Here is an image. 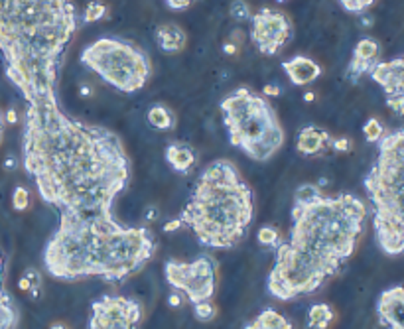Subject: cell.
<instances>
[{
  "instance_id": "6da1fadb",
  "label": "cell",
  "mask_w": 404,
  "mask_h": 329,
  "mask_svg": "<svg viewBox=\"0 0 404 329\" xmlns=\"http://www.w3.org/2000/svg\"><path fill=\"white\" fill-rule=\"evenodd\" d=\"M22 164L44 203L60 213L111 215L131 182L121 136L63 113L55 91L26 101Z\"/></svg>"
},
{
  "instance_id": "7a4b0ae2",
  "label": "cell",
  "mask_w": 404,
  "mask_h": 329,
  "mask_svg": "<svg viewBox=\"0 0 404 329\" xmlns=\"http://www.w3.org/2000/svg\"><path fill=\"white\" fill-rule=\"evenodd\" d=\"M365 219L367 207L361 197L327 196L316 184L300 186L292 205L290 239L274 249V267L266 278L268 294L290 302L320 290L353 257Z\"/></svg>"
},
{
  "instance_id": "3957f363",
  "label": "cell",
  "mask_w": 404,
  "mask_h": 329,
  "mask_svg": "<svg viewBox=\"0 0 404 329\" xmlns=\"http://www.w3.org/2000/svg\"><path fill=\"white\" fill-rule=\"evenodd\" d=\"M154 252L156 240L148 227L123 225L113 213H60V225L44 247V267L65 282H121L141 272Z\"/></svg>"
},
{
  "instance_id": "277c9868",
  "label": "cell",
  "mask_w": 404,
  "mask_h": 329,
  "mask_svg": "<svg viewBox=\"0 0 404 329\" xmlns=\"http://www.w3.org/2000/svg\"><path fill=\"white\" fill-rule=\"evenodd\" d=\"M77 30L71 0H0L4 73L24 101L55 91L63 52Z\"/></svg>"
},
{
  "instance_id": "5b68a950",
  "label": "cell",
  "mask_w": 404,
  "mask_h": 329,
  "mask_svg": "<svg viewBox=\"0 0 404 329\" xmlns=\"http://www.w3.org/2000/svg\"><path fill=\"white\" fill-rule=\"evenodd\" d=\"M255 217L253 189L231 160H213L195 182L180 221L205 249H233Z\"/></svg>"
},
{
  "instance_id": "8992f818",
  "label": "cell",
  "mask_w": 404,
  "mask_h": 329,
  "mask_svg": "<svg viewBox=\"0 0 404 329\" xmlns=\"http://www.w3.org/2000/svg\"><path fill=\"white\" fill-rule=\"evenodd\" d=\"M378 156L365 176L373 205V229L378 249L388 257L404 252V128L385 133Z\"/></svg>"
},
{
  "instance_id": "52a82bcc",
  "label": "cell",
  "mask_w": 404,
  "mask_h": 329,
  "mask_svg": "<svg viewBox=\"0 0 404 329\" xmlns=\"http://www.w3.org/2000/svg\"><path fill=\"white\" fill-rule=\"evenodd\" d=\"M219 108L231 146L251 160L268 162L280 152L286 134L264 95L249 87H239L221 101Z\"/></svg>"
},
{
  "instance_id": "ba28073f",
  "label": "cell",
  "mask_w": 404,
  "mask_h": 329,
  "mask_svg": "<svg viewBox=\"0 0 404 329\" xmlns=\"http://www.w3.org/2000/svg\"><path fill=\"white\" fill-rule=\"evenodd\" d=\"M81 63L121 93L142 89L152 75L148 54L121 38L95 40L81 52Z\"/></svg>"
},
{
  "instance_id": "9c48e42d",
  "label": "cell",
  "mask_w": 404,
  "mask_h": 329,
  "mask_svg": "<svg viewBox=\"0 0 404 329\" xmlns=\"http://www.w3.org/2000/svg\"><path fill=\"white\" fill-rule=\"evenodd\" d=\"M166 282L187 296L192 303L211 300L217 288V264L211 255H200L192 262L168 260L164 264Z\"/></svg>"
},
{
  "instance_id": "30bf717a",
  "label": "cell",
  "mask_w": 404,
  "mask_h": 329,
  "mask_svg": "<svg viewBox=\"0 0 404 329\" xmlns=\"http://www.w3.org/2000/svg\"><path fill=\"white\" fill-rule=\"evenodd\" d=\"M142 303L126 296H103L91 303L87 329H138Z\"/></svg>"
},
{
  "instance_id": "8fae6325",
  "label": "cell",
  "mask_w": 404,
  "mask_h": 329,
  "mask_svg": "<svg viewBox=\"0 0 404 329\" xmlns=\"http://www.w3.org/2000/svg\"><path fill=\"white\" fill-rule=\"evenodd\" d=\"M292 38V20L276 9L264 6L251 18V42L263 55H276Z\"/></svg>"
},
{
  "instance_id": "7c38bea8",
  "label": "cell",
  "mask_w": 404,
  "mask_h": 329,
  "mask_svg": "<svg viewBox=\"0 0 404 329\" xmlns=\"http://www.w3.org/2000/svg\"><path fill=\"white\" fill-rule=\"evenodd\" d=\"M377 318L387 329H404V286H391L378 294Z\"/></svg>"
},
{
  "instance_id": "4fadbf2b",
  "label": "cell",
  "mask_w": 404,
  "mask_h": 329,
  "mask_svg": "<svg viewBox=\"0 0 404 329\" xmlns=\"http://www.w3.org/2000/svg\"><path fill=\"white\" fill-rule=\"evenodd\" d=\"M371 79L383 87L385 97H404V57L378 62L369 72Z\"/></svg>"
},
{
  "instance_id": "5bb4252c",
  "label": "cell",
  "mask_w": 404,
  "mask_h": 329,
  "mask_svg": "<svg viewBox=\"0 0 404 329\" xmlns=\"http://www.w3.org/2000/svg\"><path fill=\"white\" fill-rule=\"evenodd\" d=\"M378 57H381V45L377 40L369 36L361 38L353 50L351 62L347 65V73H345L347 79L357 81L365 73H369L378 63Z\"/></svg>"
},
{
  "instance_id": "9a60e30c",
  "label": "cell",
  "mask_w": 404,
  "mask_h": 329,
  "mask_svg": "<svg viewBox=\"0 0 404 329\" xmlns=\"http://www.w3.org/2000/svg\"><path fill=\"white\" fill-rule=\"evenodd\" d=\"M282 69L286 72V75L290 77V81L298 87H304V85H310L322 75V65L317 62H314L312 57L307 55H296L288 62H282Z\"/></svg>"
},
{
  "instance_id": "2e32d148",
  "label": "cell",
  "mask_w": 404,
  "mask_h": 329,
  "mask_svg": "<svg viewBox=\"0 0 404 329\" xmlns=\"http://www.w3.org/2000/svg\"><path fill=\"white\" fill-rule=\"evenodd\" d=\"M327 148H332V134L317 128V126L310 125L304 126L298 133V140H296V150L304 156H316L322 154Z\"/></svg>"
},
{
  "instance_id": "e0dca14e",
  "label": "cell",
  "mask_w": 404,
  "mask_h": 329,
  "mask_svg": "<svg viewBox=\"0 0 404 329\" xmlns=\"http://www.w3.org/2000/svg\"><path fill=\"white\" fill-rule=\"evenodd\" d=\"M166 162L170 164V168L178 172V174H187L190 169L195 166L197 160V154L195 150L185 143H172L166 146Z\"/></svg>"
},
{
  "instance_id": "ac0fdd59",
  "label": "cell",
  "mask_w": 404,
  "mask_h": 329,
  "mask_svg": "<svg viewBox=\"0 0 404 329\" xmlns=\"http://www.w3.org/2000/svg\"><path fill=\"white\" fill-rule=\"evenodd\" d=\"M18 323H20V313L4 286V258L0 252V329H16Z\"/></svg>"
},
{
  "instance_id": "d6986e66",
  "label": "cell",
  "mask_w": 404,
  "mask_h": 329,
  "mask_svg": "<svg viewBox=\"0 0 404 329\" xmlns=\"http://www.w3.org/2000/svg\"><path fill=\"white\" fill-rule=\"evenodd\" d=\"M187 36L182 30V26H178L174 22H168L162 26L156 28V44L162 52L166 54H178L185 48Z\"/></svg>"
},
{
  "instance_id": "ffe728a7",
  "label": "cell",
  "mask_w": 404,
  "mask_h": 329,
  "mask_svg": "<svg viewBox=\"0 0 404 329\" xmlns=\"http://www.w3.org/2000/svg\"><path fill=\"white\" fill-rule=\"evenodd\" d=\"M245 329H294V325L280 311H276L274 308H264L255 320L246 323Z\"/></svg>"
},
{
  "instance_id": "44dd1931",
  "label": "cell",
  "mask_w": 404,
  "mask_h": 329,
  "mask_svg": "<svg viewBox=\"0 0 404 329\" xmlns=\"http://www.w3.org/2000/svg\"><path fill=\"white\" fill-rule=\"evenodd\" d=\"M148 125L156 130H174L176 128V115L172 108H168L162 103H156L148 108Z\"/></svg>"
},
{
  "instance_id": "7402d4cb",
  "label": "cell",
  "mask_w": 404,
  "mask_h": 329,
  "mask_svg": "<svg viewBox=\"0 0 404 329\" xmlns=\"http://www.w3.org/2000/svg\"><path fill=\"white\" fill-rule=\"evenodd\" d=\"M335 320V311L329 303H314L307 311V328L310 329H327Z\"/></svg>"
},
{
  "instance_id": "603a6c76",
  "label": "cell",
  "mask_w": 404,
  "mask_h": 329,
  "mask_svg": "<svg viewBox=\"0 0 404 329\" xmlns=\"http://www.w3.org/2000/svg\"><path fill=\"white\" fill-rule=\"evenodd\" d=\"M18 288L22 292H28L32 296V300H38L42 296V288H44V280H42V272L38 268H26L24 274L18 280Z\"/></svg>"
},
{
  "instance_id": "cb8c5ba5",
  "label": "cell",
  "mask_w": 404,
  "mask_h": 329,
  "mask_svg": "<svg viewBox=\"0 0 404 329\" xmlns=\"http://www.w3.org/2000/svg\"><path fill=\"white\" fill-rule=\"evenodd\" d=\"M256 240H258L263 247H266V249H276L282 242L280 231H278L276 227H273V225H264V227H261L258 233H256Z\"/></svg>"
},
{
  "instance_id": "d4e9b609",
  "label": "cell",
  "mask_w": 404,
  "mask_h": 329,
  "mask_svg": "<svg viewBox=\"0 0 404 329\" xmlns=\"http://www.w3.org/2000/svg\"><path fill=\"white\" fill-rule=\"evenodd\" d=\"M107 12H109V9H107L103 2H99V0H91L87 6H85V10H83V14H81V22H83V24H93V22H99L101 18H105Z\"/></svg>"
},
{
  "instance_id": "484cf974",
  "label": "cell",
  "mask_w": 404,
  "mask_h": 329,
  "mask_svg": "<svg viewBox=\"0 0 404 329\" xmlns=\"http://www.w3.org/2000/svg\"><path fill=\"white\" fill-rule=\"evenodd\" d=\"M363 136H365L367 143H378L385 136V126L381 125L378 118L371 116V118H367V123L363 125Z\"/></svg>"
},
{
  "instance_id": "4316f807",
  "label": "cell",
  "mask_w": 404,
  "mask_h": 329,
  "mask_svg": "<svg viewBox=\"0 0 404 329\" xmlns=\"http://www.w3.org/2000/svg\"><path fill=\"white\" fill-rule=\"evenodd\" d=\"M194 316L197 321L207 323V321L215 320V316H217V308H215V303L211 302V300H203V302L194 303Z\"/></svg>"
},
{
  "instance_id": "83f0119b",
  "label": "cell",
  "mask_w": 404,
  "mask_h": 329,
  "mask_svg": "<svg viewBox=\"0 0 404 329\" xmlns=\"http://www.w3.org/2000/svg\"><path fill=\"white\" fill-rule=\"evenodd\" d=\"M229 12H231V18L237 20V22H249L253 18V10H251V4L246 0H233Z\"/></svg>"
},
{
  "instance_id": "f1b7e54d",
  "label": "cell",
  "mask_w": 404,
  "mask_h": 329,
  "mask_svg": "<svg viewBox=\"0 0 404 329\" xmlns=\"http://www.w3.org/2000/svg\"><path fill=\"white\" fill-rule=\"evenodd\" d=\"M12 207L16 211H26L28 207H30V191H28L26 187L18 186L12 191Z\"/></svg>"
},
{
  "instance_id": "f546056e",
  "label": "cell",
  "mask_w": 404,
  "mask_h": 329,
  "mask_svg": "<svg viewBox=\"0 0 404 329\" xmlns=\"http://www.w3.org/2000/svg\"><path fill=\"white\" fill-rule=\"evenodd\" d=\"M339 4L343 6V10L351 12V14H363L365 10H369L375 0H339Z\"/></svg>"
},
{
  "instance_id": "4dcf8cb0",
  "label": "cell",
  "mask_w": 404,
  "mask_h": 329,
  "mask_svg": "<svg viewBox=\"0 0 404 329\" xmlns=\"http://www.w3.org/2000/svg\"><path fill=\"white\" fill-rule=\"evenodd\" d=\"M332 150L339 152V154H347L353 150V140L347 136H339V138H332Z\"/></svg>"
},
{
  "instance_id": "1f68e13d",
  "label": "cell",
  "mask_w": 404,
  "mask_h": 329,
  "mask_svg": "<svg viewBox=\"0 0 404 329\" xmlns=\"http://www.w3.org/2000/svg\"><path fill=\"white\" fill-rule=\"evenodd\" d=\"M160 219V209L156 205H148L146 209H144V221L146 223H154Z\"/></svg>"
},
{
  "instance_id": "d6a6232c",
  "label": "cell",
  "mask_w": 404,
  "mask_h": 329,
  "mask_svg": "<svg viewBox=\"0 0 404 329\" xmlns=\"http://www.w3.org/2000/svg\"><path fill=\"white\" fill-rule=\"evenodd\" d=\"M263 93L264 97H278V95H282V87L276 83H266L263 87Z\"/></svg>"
},
{
  "instance_id": "836d02e7",
  "label": "cell",
  "mask_w": 404,
  "mask_h": 329,
  "mask_svg": "<svg viewBox=\"0 0 404 329\" xmlns=\"http://www.w3.org/2000/svg\"><path fill=\"white\" fill-rule=\"evenodd\" d=\"M184 225H182V221H180V217H176V219H170L168 223H164V227H162V231L164 233H176L180 231Z\"/></svg>"
},
{
  "instance_id": "e575fe53",
  "label": "cell",
  "mask_w": 404,
  "mask_h": 329,
  "mask_svg": "<svg viewBox=\"0 0 404 329\" xmlns=\"http://www.w3.org/2000/svg\"><path fill=\"white\" fill-rule=\"evenodd\" d=\"M168 4V9H172V10H185L194 0H164Z\"/></svg>"
},
{
  "instance_id": "d590c367",
  "label": "cell",
  "mask_w": 404,
  "mask_h": 329,
  "mask_svg": "<svg viewBox=\"0 0 404 329\" xmlns=\"http://www.w3.org/2000/svg\"><path fill=\"white\" fill-rule=\"evenodd\" d=\"M223 52L227 55H235L239 52V44L237 42H225L223 44Z\"/></svg>"
},
{
  "instance_id": "8d00e7d4",
  "label": "cell",
  "mask_w": 404,
  "mask_h": 329,
  "mask_svg": "<svg viewBox=\"0 0 404 329\" xmlns=\"http://www.w3.org/2000/svg\"><path fill=\"white\" fill-rule=\"evenodd\" d=\"M168 306H170V308H180V306H182L180 294H170V296H168Z\"/></svg>"
},
{
  "instance_id": "74e56055",
  "label": "cell",
  "mask_w": 404,
  "mask_h": 329,
  "mask_svg": "<svg viewBox=\"0 0 404 329\" xmlns=\"http://www.w3.org/2000/svg\"><path fill=\"white\" fill-rule=\"evenodd\" d=\"M6 123H9V125H16L18 123V115L14 108H9V111H6Z\"/></svg>"
},
{
  "instance_id": "f35d334b",
  "label": "cell",
  "mask_w": 404,
  "mask_h": 329,
  "mask_svg": "<svg viewBox=\"0 0 404 329\" xmlns=\"http://www.w3.org/2000/svg\"><path fill=\"white\" fill-rule=\"evenodd\" d=\"M361 24L365 28H371L375 24V20H373V16H369V14H361Z\"/></svg>"
},
{
  "instance_id": "ab89813d",
  "label": "cell",
  "mask_w": 404,
  "mask_h": 329,
  "mask_svg": "<svg viewBox=\"0 0 404 329\" xmlns=\"http://www.w3.org/2000/svg\"><path fill=\"white\" fill-rule=\"evenodd\" d=\"M18 166V162L14 160V158H12V156H10V158H6V160H4V169H14Z\"/></svg>"
},
{
  "instance_id": "60d3db41",
  "label": "cell",
  "mask_w": 404,
  "mask_h": 329,
  "mask_svg": "<svg viewBox=\"0 0 404 329\" xmlns=\"http://www.w3.org/2000/svg\"><path fill=\"white\" fill-rule=\"evenodd\" d=\"M304 103H314V101H316V93H312V91H306V93H304Z\"/></svg>"
},
{
  "instance_id": "b9f144b4",
  "label": "cell",
  "mask_w": 404,
  "mask_h": 329,
  "mask_svg": "<svg viewBox=\"0 0 404 329\" xmlns=\"http://www.w3.org/2000/svg\"><path fill=\"white\" fill-rule=\"evenodd\" d=\"M80 91H81V97H89V95H91V93H93V89H91V87H89V85H85V83H83V85H81Z\"/></svg>"
},
{
  "instance_id": "7bdbcfd3",
  "label": "cell",
  "mask_w": 404,
  "mask_h": 329,
  "mask_svg": "<svg viewBox=\"0 0 404 329\" xmlns=\"http://www.w3.org/2000/svg\"><path fill=\"white\" fill-rule=\"evenodd\" d=\"M50 329H70V328H67L63 321H55V323H52V325H50Z\"/></svg>"
},
{
  "instance_id": "ee69618b",
  "label": "cell",
  "mask_w": 404,
  "mask_h": 329,
  "mask_svg": "<svg viewBox=\"0 0 404 329\" xmlns=\"http://www.w3.org/2000/svg\"><path fill=\"white\" fill-rule=\"evenodd\" d=\"M2 128H4V121H2V115H0V138H2Z\"/></svg>"
},
{
  "instance_id": "f6af8a7d",
  "label": "cell",
  "mask_w": 404,
  "mask_h": 329,
  "mask_svg": "<svg viewBox=\"0 0 404 329\" xmlns=\"http://www.w3.org/2000/svg\"><path fill=\"white\" fill-rule=\"evenodd\" d=\"M276 2H286V0H276Z\"/></svg>"
}]
</instances>
